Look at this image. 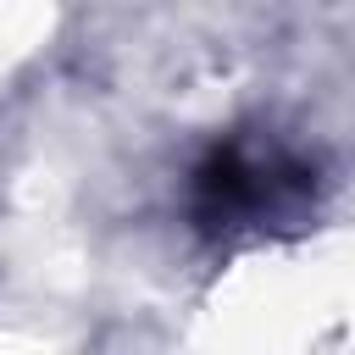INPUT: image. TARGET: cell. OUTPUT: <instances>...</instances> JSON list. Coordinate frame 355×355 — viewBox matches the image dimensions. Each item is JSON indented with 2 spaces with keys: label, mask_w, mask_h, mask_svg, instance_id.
<instances>
[{
  "label": "cell",
  "mask_w": 355,
  "mask_h": 355,
  "mask_svg": "<svg viewBox=\"0 0 355 355\" xmlns=\"http://www.w3.org/2000/svg\"><path fill=\"white\" fill-rule=\"evenodd\" d=\"M311 189H316V172L294 161L288 150L222 139L189 172V211L205 233H227V227H255V222L300 211Z\"/></svg>",
  "instance_id": "cell-1"
}]
</instances>
